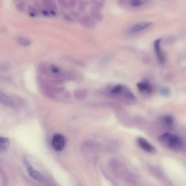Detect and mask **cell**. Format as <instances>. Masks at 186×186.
<instances>
[{"label": "cell", "instance_id": "cell-1", "mask_svg": "<svg viewBox=\"0 0 186 186\" xmlns=\"http://www.w3.org/2000/svg\"><path fill=\"white\" fill-rule=\"evenodd\" d=\"M158 140L165 148L172 150L180 149L184 145V142L180 137L170 133L161 135L158 138Z\"/></svg>", "mask_w": 186, "mask_h": 186}, {"label": "cell", "instance_id": "cell-2", "mask_svg": "<svg viewBox=\"0 0 186 186\" xmlns=\"http://www.w3.org/2000/svg\"><path fill=\"white\" fill-rule=\"evenodd\" d=\"M24 162L27 169L28 173L32 179L40 183L44 182L45 179L44 177L39 172L35 170L27 160H24Z\"/></svg>", "mask_w": 186, "mask_h": 186}, {"label": "cell", "instance_id": "cell-3", "mask_svg": "<svg viewBox=\"0 0 186 186\" xmlns=\"http://www.w3.org/2000/svg\"><path fill=\"white\" fill-rule=\"evenodd\" d=\"M136 142L139 146L147 152L155 153L157 151L155 147L143 137H138Z\"/></svg>", "mask_w": 186, "mask_h": 186}, {"label": "cell", "instance_id": "cell-4", "mask_svg": "<svg viewBox=\"0 0 186 186\" xmlns=\"http://www.w3.org/2000/svg\"><path fill=\"white\" fill-rule=\"evenodd\" d=\"M52 144L54 148L57 151H62L65 146L64 138L62 134H55L52 137Z\"/></svg>", "mask_w": 186, "mask_h": 186}, {"label": "cell", "instance_id": "cell-5", "mask_svg": "<svg viewBox=\"0 0 186 186\" xmlns=\"http://www.w3.org/2000/svg\"><path fill=\"white\" fill-rule=\"evenodd\" d=\"M153 24V23L148 21H142L136 23L128 29L129 33H134L146 29Z\"/></svg>", "mask_w": 186, "mask_h": 186}, {"label": "cell", "instance_id": "cell-6", "mask_svg": "<svg viewBox=\"0 0 186 186\" xmlns=\"http://www.w3.org/2000/svg\"><path fill=\"white\" fill-rule=\"evenodd\" d=\"M161 39L156 40L154 42V47L156 55L159 62L163 64L165 62V58L161 48Z\"/></svg>", "mask_w": 186, "mask_h": 186}, {"label": "cell", "instance_id": "cell-7", "mask_svg": "<svg viewBox=\"0 0 186 186\" xmlns=\"http://www.w3.org/2000/svg\"><path fill=\"white\" fill-rule=\"evenodd\" d=\"M137 86L140 91L148 94H151L152 91V87L149 82L147 80L138 83Z\"/></svg>", "mask_w": 186, "mask_h": 186}, {"label": "cell", "instance_id": "cell-8", "mask_svg": "<svg viewBox=\"0 0 186 186\" xmlns=\"http://www.w3.org/2000/svg\"><path fill=\"white\" fill-rule=\"evenodd\" d=\"M80 23L82 25L88 28H92L95 24L94 20L88 15L82 17L80 19Z\"/></svg>", "mask_w": 186, "mask_h": 186}, {"label": "cell", "instance_id": "cell-9", "mask_svg": "<svg viewBox=\"0 0 186 186\" xmlns=\"http://www.w3.org/2000/svg\"><path fill=\"white\" fill-rule=\"evenodd\" d=\"M160 121L163 125L168 128L172 127L175 123L174 118L170 115L162 116L160 119Z\"/></svg>", "mask_w": 186, "mask_h": 186}, {"label": "cell", "instance_id": "cell-10", "mask_svg": "<svg viewBox=\"0 0 186 186\" xmlns=\"http://www.w3.org/2000/svg\"><path fill=\"white\" fill-rule=\"evenodd\" d=\"M43 7L47 10L54 11L57 10V6L55 0H41Z\"/></svg>", "mask_w": 186, "mask_h": 186}, {"label": "cell", "instance_id": "cell-11", "mask_svg": "<svg viewBox=\"0 0 186 186\" xmlns=\"http://www.w3.org/2000/svg\"><path fill=\"white\" fill-rule=\"evenodd\" d=\"M10 141L7 138L0 137V151L2 152H5L8 150L10 146Z\"/></svg>", "mask_w": 186, "mask_h": 186}, {"label": "cell", "instance_id": "cell-12", "mask_svg": "<svg viewBox=\"0 0 186 186\" xmlns=\"http://www.w3.org/2000/svg\"><path fill=\"white\" fill-rule=\"evenodd\" d=\"M99 11L100 10L94 7L91 9L90 14L91 16L93 19L98 22H100L103 20V17Z\"/></svg>", "mask_w": 186, "mask_h": 186}, {"label": "cell", "instance_id": "cell-13", "mask_svg": "<svg viewBox=\"0 0 186 186\" xmlns=\"http://www.w3.org/2000/svg\"><path fill=\"white\" fill-rule=\"evenodd\" d=\"M0 101L6 106L12 107L13 105V102L12 99L4 93L1 92L0 94Z\"/></svg>", "mask_w": 186, "mask_h": 186}, {"label": "cell", "instance_id": "cell-14", "mask_svg": "<svg viewBox=\"0 0 186 186\" xmlns=\"http://www.w3.org/2000/svg\"><path fill=\"white\" fill-rule=\"evenodd\" d=\"M27 11L29 16L32 17H35L39 15L40 11L34 6H28Z\"/></svg>", "mask_w": 186, "mask_h": 186}, {"label": "cell", "instance_id": "cell-15", "mask_svg": "<svg viewBox=\"0 0 186 186\" xmlns=\"http://www.w3.org/2000/svg\"><path fill=\"white\" fill-rule=\"evenodd\" d=\"M16 41L19 44L23 46H28L30 45L31 43L30 40L24 37H18L16 39Z\"/></svg>", "mask_w": 186, "mask_h": 186}, {"label": "cell", "instance_id": "cell-16", "mask_svg": "<svg viewBox=\"0 0 186 186\" xmlns=\"http://www.w3.org/2000/svg\"><path fill=\"white\" fill-rule=\"evenodd\" d=\"M27 3L24 1L16 3L15 7L19 12H23L27 10Z\"/></svg>", "mask_w": 186, "mask_h": 186}, {"label": "cell", "instance_id": "cell-17", "mask_svg": "<svg viewBox=\"0 0 186 186\" xmlns=\"http://www.w3.org/2000/svg\"><path fill=\"white\" fill-rule=\"evenodd\" d=\"M160 94L162 97H168L171 94V90L166 86L162 87L160 89Z\"/></svg>", "mask_w": 186, "mask_h": 186}, {"label": "cell", "instance_id": "cell-18", "mask_svg": "<svg viewBox=\"0 0 186 186\" xmlns=\"http://www.w3.org/2000/svg\"><path fill=\"white\" fill-rule=\"evenodd\" d=\"M57 1L59 5L63 9H67L69 8V6L67 0H57Z\"/></svg>", "mask_w": 186, "mask_h": 186}, {"label": "cell", "instance_id": "cell-19", "mask_svg": "<svg viewBox=\"0 0 186 186\" xmlns=\"http://www.w3.org/2000/svg\"><path fill=\"white\" fill-rule=\"evenodd\" d=\"M86 7V4L84 1L80 0L78 4V9L79 11L82 12L84 11Z\"/></svg>", "mask_w": 186, "mask_h": 186}, {"label": "cell", "instance_id": "cell-20", "mask_svg": "<svg viewBox=\"0 0 186 186\" xmlns=\"http://www.w3.org/2000/svg\"><path fill=\"white\" fill-rule=\"evenodd\" d=\"M33 6H34L39 11H42L43 6L41 2L39 1H34Z\"/></svg>", "mask_w": 186, "mask_h": 186}, {"label": "cell", "instance_id": "cell-21", "mask_svg": "<svg viewBox=\"0 0 186 186\" xmlns=\"http://www.w3.org/2000/svg\"><path fill=\"white\" fill-rule=\"evenodd\" d=\"M131 5L134 7H137L142 5L143 2L141 0H131Z\"/></svg>", "mask_w": 186, "mask_h": 186}, {"label": "cell", "instance_id": "cell-22", "mask_svg": "<svg viewBox=\"0 0 186 186\" xmlns=\"http://www.w3.org/2000/svg\"><path fill=\"white\" fill-rule=\"evenodd\" d=\"M69 7L71 8H74L77 4V0H67Z\"/></svg>", "mask_w": 186, "mask_h": 186}, {"label": "cell", "instance_id": "cell-23", "mask_svg": "<svg viewBox=\"0 0 186 186\" xmlns=\"http://www.w3.org/2000/svg\"><path fill=\"white\" fill-rule=\"evenodd\" d=\"M50 71L51 72L53 73L54 74H57L60 72V69L57 67L52 66H51L50 67Z\"/></svg>", "mask_w": 186, "mask_h": 186}, {"label": "cell", "instance_id": "cell-24", "mask_svg": "<svg viewBox=\"0 0 186 186\" xmlns=\"http://www.w3.org/2000/svg\"><path fill=\"white\" fill-rule=\"evenodd\" d=\"M10 65L8 63H6L5 64H3V66H1V68L3 69V71H7L9 68Z\"/></svg>", "mask_w": 186, "mask_h": 186}, {"label": "cell", "instance_id": "cell-25", "mask_svg": "<svg viewBox=\"0 0 186 186\" xmlns=\"http://www.w3.org/2000/svg\"><path fill=\"white\" fill-rule=\"evenodd\" d=\"M64 90V88H55L54 89V92L57 93H61Z\"/></svg>", "mask_w": 186, "mask_h": 186}, {"label": "cell", "instance_id": "cell-26", "mask_svg": "<svg viewBox=\"0 0 186 186\" xmlns=\"http://www.w3.org/2000/svg\"><path fill=\"white\" fill-rule=\"evenodd\" d=\"M64 18L66 21H73V20L71 17L67 15H65L64 16Z\"/></svg>", "mask_w": 186, "mask_h": 186}, {"label": "cell", "instance_id": "cell-27", "mask_svg": "<svg viewBox=\"0 0 186 186\" xmlns=\"http://www.w3.org/2000/svg\"><path fill=\"white\" fill-rule=\"evenodd\" d=\"M117 2L120 5H122L124 4L128 0H117Z\"/></svg>", "mask_w": 186, "mask_h": 186}, {"label": "cell", "instance_id": "cell-28", "mask_svg": "<svg viewBox=\"0 0 186 186\" xmlns=\"http://www.w3.org/2000/svg\"><path fill=\"white\" fill-rule=\"evenodd\" d=\"M71 15L75 18H78L79 17V14L76 11H72Z\"/></svg>", "mask_w": 186, "mask_h": 186}, {"label": "cell", "instance_id": "cell-29", "mask_svg": "<svg viewBox=\"0 0 186 186\" xmlns=\"http://www.w3.org/2000/svg\"><path fill=\"white\" fill-rule=\"evenodd\" d=\"M12 1H13L14 2L17 3L19 2V1H23L24 0H12Z\"/></svg>", "mask_w": 186, "mask_h": 186}, {"label": "cell", "instance_id": "cell-30", "mask_svg": "<svg viewBox=\"0 0 186 186\" xmlns=\"http://www.w3.org/2000/svg\"></svg>", "mask_w": 186, "mask_h": 186}]
</instances>
